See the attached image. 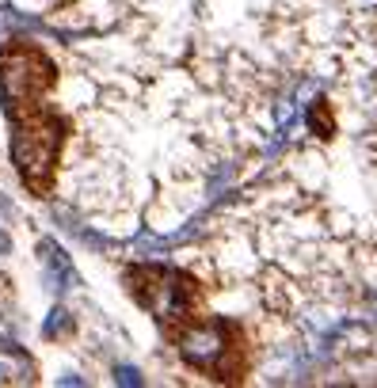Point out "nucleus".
I'll use <instances>...</instances> for the list:
<instances>
[{
  "label": "nucleus",
  "mask_w": 377,
  "mask_h": 388,
  "mask_svg": "<svg viewBox=\"0 0 377 388\" xmlns=\"http://www.w3.org/2000/svg\"><path fill=\"white\" fill-rule=\"evenodd\" d=\"M58 149H61V122L58 118L31 111V115L16 118V133H12V160H16L23 183L34 194L50 190V175L58 164Z\"/></svg>",
  "instance_id": "1"
},
{
  "label": "nucleus",
  "mask_w": 377,
  "mask_h": 388,
  "mask_svg": "<svg viewBox=\"0 0 377 388\" xmlns=\"http://www.w3.org/2000/svg\"><path fill=\"white\" fill-rule=\"evenodd\" d=\"M126 282H130L133 297H138L156 320L175 323V320H183V316H191V308L198 305L195 282H191L187 274H180V271H164V266H133V271L126 274Z\"/></svg>",
  "instance_id": "2"
},
{
  "label": "nucleus",
  "mask_w": 377,
  "mask_h": 388,
  "mask_svg": "<svg viewBox=\"0 0 377 388\" xmlns=\"http://www.w3.org/2000/svg\"><path fill=\"white\" fill-rule=\"evenodd\" d=\"M0 84H4V100H8V115H31L39 111L42 91L54 84V65L31 46H16L0 61Z\"/></svg>",
  "instance_id": "3"
},
{
  "label": "nucleus",
  "mask_w": 377,
  "mask_h": 388,
  "mask_svg": "<svg viewBox=\"0 0 377 388\" xmlns=\"http://www.w3.org/2000/svg\"><path fill=\"white\" fill-rule=\"evenodd\" d=\"M180 343V354L183 362H191L195 369H206V373H225V358L233 354V331L225 328L222 320H206V323H191L175 335Z\"/></svg>",
  "instance_id": "4"
},
{
  "label": "nucleus",
  "mask_w": 377,
  "mask_h": 388,
  "mask_svg": "<svg viewBox=\"0 0 377 388\" xmlns=\"http://www.w3.org/2000/svg\"><path fill=\"white\" fill-rule=\"evenodd\" d=\"M39 255H42V263H46V271H50L54 289H65V286H73V282H76L73 263H69V255L58 248V244H54V240H42V244H39Z\"/></svg>",
  "instance_id": "5"
},
{
  "label": "nucleus",
  "mask_w": 377,
  "mask_h": 388,
  "mask_svg": "<svg viewBox=\"0 0 377 388\" xmlns=\"http://www.w3.org/2000/svg\"><path fill=\"white\" fill-rule=\"evenodd\" d=\"M73 331V316L65 312V308H54V312L46 316V323H42V335L46 339H61Z\"/></svg>",
  "instance_id": "6"
},
{
  "label": "nucleus",
  "mask_w": 377,
  "mask_h": 388,
  "mask_svg": "<svg viewBox=\"0 0 377 388\" xmlns=\"http://www.w3.org/2000/svg\"><path fill=\"white\" fill-rule=\"evenodd\" d=\"M309 126H312V130H320L324 137H332V133H336V122H332L328 103H316V107L309 111Z\"/></svg>",
  "instance_id": "7"
},
{
  "label": "nucleus",
  "mask_w": 377,
  "mask_h": 388,
  "mask_svg": "<svg viewBox=\"0 0 377 388\" xmlns=\"http://www.w3.org/2000/svg\"><path fill=\"white\" fill-rule=\"evenodd\" d=\"M115 380H118L122 388H138V385H141V373L133 369V365H118V369H115Z\"/></svg>",
  "instance_id": "8"
},
{
  "label": "nucleus",
  "mask_w": 377,
  "mask_h": 388,
  "mask_svg": "<svg viewBox=\"0 0 377 388\" xmlns=\"http://www.w3.org/2000/svg\"><path fill=\"white\" fill-rule=\"evenodd\" d=\"M8 251H12V240L4 236V232H0V255H8Z\"/></svg>",
  "instance_id": "9"
}]
</instances>
